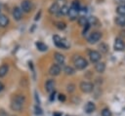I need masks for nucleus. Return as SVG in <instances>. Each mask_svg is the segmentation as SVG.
I'll list each match as a JSON object with an SVG mask.
<instances>
[{
    "instance_id": "obj_1",
    "label": "nucleus",
    "mask_w": 125,
    "mask_h": 116,
    "mask_svg": "<svg viewBox=\"0 0 125 116\" xmlns=\"http://www.w3.org/2000/svg\"><path fill=\"white\" fill-rule=\"evenodd\" d=\"M73 61H74V65L77 69H84L88 65V61L82 57H76L73 59Z\"/></svg>"
},
{
    "instance_id": "obj_2",
    "label": "nucleus",
    "mask_w": 125,
    "mask_h": 116,
    "mask_svg": "<svg viewBox=\"0 0 125 116\" xmlns=\"http://www.w3.org/2000/svg\"><path fill=\"white\" fill-rule=\"evenodd\" d=\"M79 88H80V90H81L83 93H86V94H87V93H91V92L94 90L93 84L90 83V82H87V81L81 82L80 85H79Z\"/></svg>"
},
{
    "instance_id": "obj_3",
    "label": "nucleus",
    "mask_w": 125,
    "mask_h": 116,
    "mask_svg": "<svg viewBox=\"0 0 125 116\" xmlns=\"http://www.w3.org/2000/svg\"><path fill=\"white\" fill-rule=\"evenodd\" d=\"M101 38H102V33L99 32V31H94V32H92V33L88 36V42H89L90 44H95V43H97Z\"/></svg>"
},
{
    "instance_id": "obj_4",
    "label": "nucleus",
    "mask_w": 125,
    "mask_h": 116,
    "mask_svg": "<svg viewBox=\"0 0 125 116\" xmlns=\"http://www.w3.org/2000/svg\"><path fill=\"white\" fill-rule=\"evenodd\" d=\"M31 8H32V5H31V2L29 0H23L21 3V12L29 13L31 11Z\"/></svg>"
},
{
    "instance_id": "obj_5",
    "label": "nucleus",
    "mask_w": 125,
    "mask_h": 116,
    "mask_svg": "<svg viewBox=\"0 0 125 116\" xmlns=\"http://www.w3.org/2000/svg\"><path fill=\"white\" fill-rule=\"evenodd\" d=\"M113 48H114L115 51H119V52L124 51V49H125V44H124V42L122 41V39H120V38H116L115 41H114Z\"/></svg>"
},
{
    "instance_id": "obj_6",
    "label": "nucleus",
    "mask_w": 125,
    "mask_h": 116,
    "mask_svg": "<svg viewBox=\"0 0 125 116\" xmlns=\"http://www.w3.org/2000/svg\"><path fill=\"white\" fill-rule=\"evenodd\" d=\"M89 57L92 62H99L101 59V54L97 51H91L89 53Z\"/></svg>"
},
{
    "instance_id": "obj_7",
    "label": "nucleus",
    "mask_w": 125,
    "mask_h": 116,
    "mask_svg": "<svg viewBox=\"0 0 125 116\" xmlns=\"http://www.w3.org/2000/svg\"><path fill=\"white\" fill-rule=\"evenodd\" d=\"M49 73L52 76H58L61 73V66L59 64H53L49 69Z\"/></svg>"
},
{
    "instance_id": "obj_8",
    "label": "nucleus",
    "mask_w": 125,
    "mask_h": 116,
    "mask_svg": "<svg viewBox=\"0 0 125 116\" xmlns=\"http://www.w3.org/2000/svg\"><path fill=\"white\" fill-rule=\"evenodd\" d=\"M55 86H56V83H55V80L53 79H49L46 84H45V89L48 93H53L54 92V89H55Z\"/></svg>"
},
{
    "instance_id": "obj_9",
    "label": "nucleus",
    "mask_w": 125,
    "mask_h": 116,
    "mask_svg": "<svg viewBox=\"0 0 125 116\" xmlns=\"http://www.w3.org/2000/svg\"><path fill=\"white\" fill-rule=\"evenodd\" d=\"M21 17H22V12H21V8L15 7V8L13 9V18H14L16 20H21Z\"/></svg>"
},
{
    "instance_id": "obj_10",
    "label": "nucleus",
    "mask_w": 125,
    "mask_h": 116,
    "mask_svg": "<svg viewBox=\"0 0 125 116\" xmlns=\"http://www.w3.org/2000/svg\"><path fill=\"white\" fill-rule=\"evenodd\" d=\"M10 107H11V109L13 111H19L20 112L21 110H22L23 105L19 103V102H17V101H15V100H12L11 103H10Z\"/></svg>"
},
{
    "instance_id": "obj_11",
    "label": "nucleus",
    "mask_w": 125,
    "mask_h": 116,
    "mask_svg": "<svg viewBox=\"0 0 125 116\" xmlns=\"http://www.w3.org/2000/svg\"><path fill=\"white\" fill-rule=\"evenodd\" d=\"M95 109H96V105H95V103L92 102V101L87 102L86 105H85V107H84L85 112L88 113V114H90V113H92L93 111H95Z\"/></svg>"
},
{
    "instance_id": "obj_12",
    "label": "nucleus",
    "mask_w": 125,
    "mask_h": 116,
    "mask_svg": "<svg viewBox=\"0 0 125 116\" xmlns=\"http://www.w3.org/2000/svg\"><path fill=\"white\" fill-rule=\"evenodd\" d=\"M9 23V19L7 16L0 14V26L1 27H6Z\"/></svg>"
},
{
    "instance_id": "obj_13",
    "label": "nucleus",
    "mask_w": 125,
    "mask_h": 116,
    "mask_svg": "<svg viewBox=\"0 0 125 116\" xmlns=\"http://www.w3.org/2000/svg\"><path fill=\"white\" fill-rule=\"evenodd\" d=\"M67 15H68V17H69V19H71V20H74V19H76V18H77V15H78V11H76V10H74L73 8H69V10H68V13H67Z\"/></svg>"
},
{
    "instance_id": "obj_14",
    "label": "nucleus",
    "mask_w": 125,
    "mask_h": 116,
    "mask_svg": "<svg viewBox=\"0 0 125 116\" xmlns=\"http://www.w3.org/2000/svg\"><path fill=\"white\" fill-rule=\"evenodd\" d=\"M95 68L97 70V72L99 73H103L105 70V63L104 62H97V64L95 65Z\"/></svg>"
},
{
    "instance_id": "obj_15",
    "label": "nucleus",
    "mask_w": 125,
    "mask_h": 116,
    "mask_svg": "<svg viewBox=\"0 0 125 116\" xmlns=\"http://www.w3.org/2000/svg\"><path fill=\"white\" fill-rule=\"evenodd\" d=\"M8 71H9V66H8V64H2V65L0 66V78L6 76L7 73H8Z\"/></svg>"
},
{
    "instance_id": "obj_16",
    "label": "nucleus",
    "mask_w": 125,
    "mask_h": 116,
    "mask_svg": "<svg viewBox=\"0 0 125 116\" xmlns=\"http://www.w3.org/2000/svg\"><path fill=\"white\" fill-rule=\"evenodd\" d=\"M59 10H60V7H59V4L58 3H53L51 5V7L49 8V13L54 15V14H57L59 13Z\"/></svg>"
},
{
    "instance_id": "obj_17",
    "label": "nucleus",
    "mask_w": 125,
    "mask_h": 116,
    "mask_svg": "<svg viewBox=\"0 0 125 116\" xmlns=\"http://www.w3.org/2000/svg\"><path fill=\"white\" fill-rule=\"evenodd\" d=\"M54 57H55V59L60 63V64H63V62H64V56L63 55H62L61 53H55L54 54Z\"/></svg>"
},
{
    "instance_id": "obj_18",
    "label": "nucleus",
    "mask_w": 125,
    "mask_h": 116,
    "mask_svg": "<svg viewBox=\"0 0 125 116\" xmlns=\"http://www.w3.org/2000/svg\"><path fill=\"white\" fill-rule=\"evenodd\" d=\"M13 100H15V101H17V102H19V103H21V104L23 105L24 102H25V97L23 95H16L14 97Z\"/></svg>"
},
{
    "instance_id": "obj_19",
    "label": "nucleus",
    "mask_w": 125,
    "mask_h": 116,
    "mask_svg": "<svg viewBox=\"0 0 125 116\" xmlns=\"http://www.w3.org/2000/svg\"><path fill=\"white\" fill-rule=\"evenodd\" d=\"M115 23L119 26H122V27H125V17H122V16H118L116 19H115Z\"/></svg>"
},
{
    "instance_id": "obj_20",
    "label": "nucleus",
    "mask_w": 125,
    "mask_h": 116,
    "mask_svg": "<svg viewBox=\"0 0 125 116\" xmlns=\"http://www.w3.org/2000/svg\"><path fill=\"white\" fill-rule=\"evenodd\" d=\"M35 45H36L37 49H38L40 52H46V51L48 50L47 45H46V44H44V43H42V42H36V43H35Z\"/></svg>"
},
{
    "instance_id": "obj_21",
    "label": "nucleus",
    "mask_w": 125,
    "mask_h": 116,
    "mask_svg": "<svg viewBox=\"0 0 125 116\" xmlns=\"http://www.w3.org/2000/svg\"><path fill=\"white\" fill-rule=\"evenodd\" d=\"M53 40H54V43H55V45L57 47L62 48V38L59 35H54L53 36Z\"/></svg>"
},
{
    "instance_id": "obj_22",
    "label": "nucleus",
    "mask_w": 125,
    "mask_h": 116,
    "mask_svg": "<svg viewBox=\"0 0 125 116\" xmlns=\"http://www.w3.org/2000/svg\"><path fill=\"white\" fill-rule=\"evenodd\" d=\"M63 71H64V73H65L66 75H72V74H74V73H75V69H74L73 67L69 66V65L64 66Z\"/></svg>"
},
{
    "instance_id": "obj_23",
    "label": "nucleus",
    "mask_w": 125,
    "mask_h": 116,
    "mask_svg": "<svg viewBox=\"0 0 125 116\" xmlns=\"http://www.w3.org/2000/svg\"><path fill=\"white\" fill-rule=\"evenodd\" d=\"M88 19V23L91 25V24H93V25H99L100 24V21H99V19L96 18V17H90L89 19Z\"/></svg>"
},
{
    "instance_id": "obj_24",
    "label": "nucleus",
    "mask_w": 125,
    "mask_h": 116,
    "mask_svg": "<svg viewBox=\"0 0 125 116\" xmlns=\"http://www.w3.org/2000/svg\"><path fill=\"white\" fill-rule=\"evenodd\" d=\"M116 12H117V14L119 16L125 17V5H119L116 8Z\"/></svg>"
},
{
    "instance_id": "obj_25",
    "label": "nucleus",
    "mask_w": 125,
    "mask_h": 116,
    "mask_svg": "<svg viewBox=\"0 0 125 116\" xmlns=\"http://www.w3.org/2000/svg\"><path fill=\"white\" fill-rule=\"evenodd\" d=\"M68 10H69V8H68L66 5H63V6H62V7L60 8V10H59V14L62 15V16H65V15H67Z\"/></svg>"
},
{
    "instance_id": "obj_26",
    "label": "nucleus",
    "mask_w": 125,
    "mask_h": 116,
    "mask_svg": "<svg viewBox=\"0 0 125 116\" xmlns=\"http://www.w3.org/2000/svg\"><path fill=\"white\" fill-rule=\"evenodd\" d=\"M99 49H100L101 52L104 53V54H105V53L108 52V46H107L105 43H101V44L99 45Z\"/></svg>"
},
{
    "instance_id": "obj_27",
    "label": "nucleus",
    "mask_w": 125,
    "mask_h": 116,
    "mask_svg": "<svg viewBox=\"0 0 125 116\" xmlns=\"http://www.w3.org/2000/svg\"><path fill=\"white\" fill-rule=\"evenodd\" d=\"M71 8H73L74 10L76 11H80V2L78 0H74L72 3H71Z\"/></svg>"
},
{
    "instance_id": "obj_28",
    "label": "nucleus",
    "mask_w": 125,
    "mask_h": 116,
    "mask_svg": "<svg viewBox=\"0 0 125 116\" xmlns=\"http://www.w3.org/2000/svg\"><path fill=\"white\" fill-rule=\"evenodd\" d=\"M78 23L81 25V26H85L87 23H88V19H87V18H85V17H80L79 19H78Z\"/></svg>"
},
{
    "instance_id": "obj_29",
    "label": "nucleus",
    "mask_w": 125,
    "mask_h": 116,
    "mask_svg": "<svg viewBox=\"0 0 125 116\" xmlns=\"http://www.w3.org/2000/svg\"><path fill=\"white\" fill-rule=\"evenodd\" d=\"M111 111L108 108H104L102 110V116H111Z\"/></svg>"
},
{
    "instance_id": "obj_30",
    "label": "nucleus",
    "mask_w": 125,
    "mask_h": 116,
    "mask_svg": "<svg viewBox=\"0 0 125 116\" xmlns=\"http://www.w3.org/2000/svg\"><path fill=\"white\" fill-rule=\"evenodd\" d=\"M56 26H57V28H59V29H61V30H62V29H64L65 28V23L64 22H62V21H58V22H56Z\"/></svg>"
},
{
    "instance_id": "obj_31",
    "label": "nucleus",
    "mask_w": 125,
    "mask_h": 116,
    "mask_svg": "<svg viewBox=\"0 0 125 116\" xmlns=\"http://www.w3.org/2000/svg\"><path fill=\"white\" fill-rule=\"evenodd\" d=\"M66 90H67V92L72 93V92L75 90V85H74V84H68V85L66 86Z\"/></svg>"
},
{
    "instance_id": "obj_32",
    "label": "nucleus",
    "mask_w": 125,
    "mask_h": 116,
    "mask_svg": "<svg viewBox=\"0 0 125 116\" xmlns=\"http://www.w3.org/2000/svg\"><path fill=\"white\" fill-rule=\"evenodd\" d=\"M34 112H35L36 115H41V114H42V109H41L38 105H36V106L34 107Z\"/></svg>"
},
{
    "instance_id": "obj_33",
    "label": "nucleus",
    "mask_w": 125,
    "mask_h": 116,
    "mask_svg": "<svg viewBox=\"0 0 125 116\" xmlns=\"http://www.w3.org/2000/svg\"><path fill=\"white\" fill-rule=\"evenodd\" d=\"M58 97H59V100H60V101H62V102L65 101V96H64L63 94H60Z\"/></svg>"
},
{
    "instance_id": "obj_34",
    "label": "nucleus",
    "mask_w": 125,
    "mask_h": 116,
    "mask_svg": "<svg viewBox=\"0 0 125 116\" xmlns=\"http://www.w3.org/2000/svg\"><path fill=\"white\" fill-rule=\"evenodd\" d=\"M113 1L118 5H125V0H113Z\"/></svg>"
},
{
    "instance_id": "obj_35",
    "label": "nucleus",
    "mask_w": 125,
    "mask_h": 116,
    "mask_svg": "<svg viewBox=\"0 0 125 116\" xmlns=\"http://www.w3.org/2000/svg\"><path fill=\"white\" fill-rule=\"evenodd\" d=\"M89 28H90V24H89V23H87V24H86V25L84 26V29H83V33L85 34V33L87 32V30H88Z\"/></svg>"
},
{
    "instance_id": "obj_36",
    "label": "nucleus",
    "mask_w": 125,
    "mask_h": 116,
    "mask_svg": "<svg viewBox=\"0 0 125 116\" xmlns=\"http://www.w3.org/2000/svg\"><path fill=\"white\" fill-rule=\"evenodd\" d=\"M54 99H55V91L53 93H51V97H50V100L51 101H53Z\"/></svg>"
},
{
    "instance_id": "obj_37",
    "label": "nucleus",
    "mask_w": 125,
    "mask_h": 116,
    "mask_svg": "<svg viewBox=\"0 0 125 116\" xmlns=\"http://www.w3.org/2000/svg\"><path fill=\"white\" fill-rule=\"evenodd\" d=\"M40 14H41V11H39V13L36 15V17H35V20H38L39 19V17H40Z\"/></svg>"
},
{
    "instance_id": "obj_38",
    "label": "nucleus",
    "mask_w": 125,
    "mask_h": 116,
    "mask_svg": "<svg viewBox=\"0 0 125 116\" xmlns=\"http://www.w3.org/2000/svg\"><path fill=\"white\" fill-rule=\"evenodd\" d=\"M35 99H36V102L39 104L40 101H39V98H38V97H37V93H36V92H35Z\"/></svg>"
},
{
    "instance_id": "obj_39",
    "label": "nucleus",
    "mask_w": 125,
    "mask_h": 116,
    "mask_svg": "<svg viewBox=\"0 0 125 116\" xmlns=\"http://www.w3.org/2000/svg\"><path fill=\"white\" fill-rule=\"evenodd\" d=\"M3 89H4V85H3V84H2L1 82H0V92H1V91H2Z\"/></svg>"
},
{
    "instance_id": "obj_40",
    "label": "nucleus",
    "mask_w": 125,
    "mask_h": 116,
    "mask_svg": "<svg viewBox=\"0 0 125 116\" xmlns=\"http://www.w3.org/2000/svg\"><path fill=\"white\" fill-rule=\"evenodd\" d=\"M53 116H62V113H54Z\"/></svg>"
}]
</instances>
